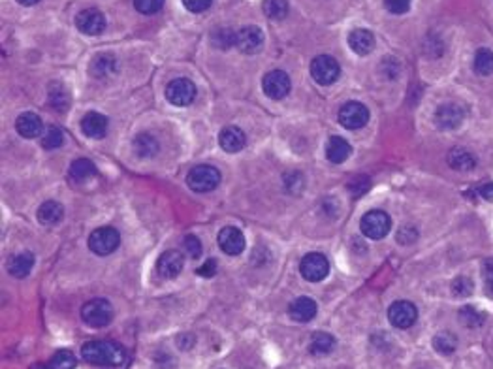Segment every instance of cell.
<instances>
[{
  "label": "cell",
  "mask_w": 493,
  "mask_h": 369,
  "mask_svg": "<svg viewBox=\"0 0 493 369\" xmlns=\"http://www.w3.org/2000/svg\"><path fill=\"white\" fill-rule=\"evenodd\" d=\"M218 245L224 253L230 256H237L245 251V236L239 228L235 226H226L218 232Z\"/></svg>",
  "instance_id": "15"
},
{
  "label": "cell",
  "mask_w": 493,
  "mask_h": 369,
  "mask_svg": "<svg viewBox=\"0 0 493 369\" xmlns=\"http://www.w3.org/2000/svg\"><path fill=\"white\" fill-rule=\"evenodd\" d=\"M386 10L390 13H407L408 8H411V0H385Z\"/></svg>",
  "instance_id": "42"
},
{
  "label": "cell",
  "mask_w": 493,
  "mask_h": 369,
  "mask_svg": "<svg viewBox=\"0 0 493 369\" xmlns=\"http://www.w3.org/2000/svg\"><path fill=\"white\" fill-rule=\"evenodd\" d=\"M418 318V309L414 304L407 300L394 301L388 309V320L392 323V326H396L399 330L411 328Z\"/></svg>",
  "instance_id": "11"
},
{
  "label": "cell",
  "mask_w": 493,
  "mask_h": 369,
  "mask_svg": "<svg viewBox=\"0 0 493 369\" xmlns=\"http://www.w3.org/2000/svg\"><path fill=\"white\" fill-rule=\"evenodd\" d=\"M482 277H484V289L489 298H493V258L484 260L482 264Z\"/></svg>",
  "instance_id": "40"
},
{
  "label": "cell",
  "mask_w": 493,
  "mask_h": 369,
  "mask_svg": "<svg viewBox=\"0 0 493 369\" xmlns=\"http://www.w3.org/2000/svg\"><path fill=\"white\" fill-rule=\"evenodd\" d=\"M416 237H418V234H416V228L405 226V228H401V230H399V234H397V242L401 243V245H411V243H413Z\"/></svg>",
  "instance_id": "44"
},
{
  "label": "cell",
  "mask_w": 493,
  "mask_h": 369,
  "mask_svg": "<svg viewBox=\"0 0 493 369\" xmlns=\"http://www.w3.org/2000/svg\"><path fill=\"white\" fill-rule=\"evenodd\" d=\"M64 217V208L55 200H49V202H44L38 209V220H40L44 226H55L58 225Z\"/></svg>",
  "instance_id": "26"
},
{
  "label": "cell",
  "mask_w": 493,
  "mask_h": 369,
  "mask_svg": "<svg viewBox=\"0 0 493 369\" xmlns=\"http://www.w3.org/2000/svg\"><path fill=\"white\" fill-rule=\"evenodd\" d=\"M218 183H220V172L209 164H200V166L192 168L187 175V184L194 192H209L217 189Z\"/></svg>",
  "instance_id": "4"
},
{
  "label": "cell",
  "mask_w": 493,
  "mask_h": 369,
  "mask_svg": "<svg viewBox=\"0 0 493 369\" xmlns=\"http://www.w3.org/2000/svg\"><path fill=\"white\" fill-rule=\"evenodd\" d=\"M290 75L282 70H271L264 75L262 81V89H264L266 96H270L271 100H282L290 92Z\"/></svg>",
  "instance_id": "8"
},
{
  "label": "cell",
  "mask_w": 493,
  "mask_h": 369,
  "mask_svg": "<svg viewBox=\"0 0 493 369\" xmlns=\"http://www.w3.org/2000/svg\"><path fill=\"white\" fill-rule=\"evenodd\" d=\"M433 346L439 354H452L458 349V337L450 332H441L433 337Z\"/></svg>",
  "instance_id": "31"
},
{
  "label": "cell",
  "mask_w": 493,
  "mask_h": 369,
  "mask_svg": "<svg viewBox=\"0 0 493 369\" xmlns=\"http://www.w3.org/2000/svg\"><path fill=\"white\" fill-rule=\"evenodd\" d=\"M81 358L91 365L120 368L127 362V351L115 341H89L81 346Z\"/></svg>",
  "instance_id": "1"
},
{
  "label": "cell",
  "mask_w": 493,
  "mask_h": 369,
  "mask_svg": "<svg viewBox=\"0 0 493 369\" xmlns=\"http://www.w3.org/2000/svg\"><path fill=\"white\" fill-rule=\"evenodd\" d=\"M19 4H23V6H35L36 2H40V0H18Z\"/></svg>",
  "instance_id": "47"
},
{
  "label": "cell",
  "mask_w": 493,
  "mask_h": 369,
  "mask_svg": "<svg viewBox=\"0 0 493 369\" xmlns=\"http://www.w3.org/2000/svg\"><path fill=\"white\" fill-rule=\"evenodd\" d=\"M452 290H454V296H458V298H467V296L473 294L475 283H473V279H469V277L459 275L458 279H454Z\"/></svg>",
  "instance_id": "38"
},
{
  "label": "cell",
  "mask_w": 493,
  "mask_h": 369,
  "mask_svg": "<svg viewBox=\"0 0 493 369\" xmlns=\"http://www.w3.org/2000/svg\"><path fill=\"white\" fill-rule=\"evenodd\" d=\"M316 311H318L316 301L313 298H307V296H301L298 300H294L288 307V315L296 323H309L316 317Z\"/></svg>",
  "instance_id": "18"
},
{
  "label": "cell",
  "mask_w": 493,
  "mask_h": 369,
  "mask_svg": "<svg viewBox=\"0 0 493 369\" xmlns=\"http://www.w3.org/2000/svg\"><path fill=\"white\" fill-rule=\"evenodd\" d=\"M49 104L57 111H66L70 104V96L63 85H58V83L51 85V89H49Z\"/></svg>",
  "instance_id": "36"
},
{
  "label": "cell",
  "mask_w": 493,
  "mask_h": 369,
  "mask_svg": "<svg viewBox=\"0 0 493 369\" xmlns=\"http://www.w3.org/2000/svg\"><path fill=\"white\" fill-rule=\"evenodd\" d=\"M166 99L170 104L179 108L190 106L196 99V85L187 77H177L166 87Z\"/></svg>",
  "instance_id": "7"
},
{
  "label": "cell",
  "mask_w": 493,
  "mask_h": 369,
  "mask_svg": "<svg viewBox=\"0 0 493 369\" xmlns=\"http://www.w3.org/2000/svg\"><path fill=\"white\" fill-rule=\"evenodd\" d=\"M120 236L119 232L111 228V226H104V228H98L89 236V249L92 253L98 254V256H106V254H111L115 249L119 247Z\"/></svg>",
  "instance_id": "6"
},
{
  "label": "cell",
  "mask_w": 493,
  "mask_h": 369,
  "mask_svg": "<svg viewBox=\"0 0 493 369\" xmlns=\"http://www.w3.org/2000/svg\"><path fill=\"white\" fill-rule=\"evenodd\" d=\"M299 271H301V275H304L307 281H311V283H318V281H322V279L327 275V271H330V262H327V258L324 256V254L309 253V254H305L304 260H301Z\"/></svg>",
  "instance_id": "10"
},
{
  "label": "cell",
  "mask_w": 493,
  "mask_h": 369,
  "mask_svg": "<svg viewBox=\"0 0 493 369\" xmlns=\"http://www.w3.org/2000/svg\"><path fill=\"white\" fill-rule=\"evenodd\" d=\"M162 6H164V0H134V8L144 15L161 12Z\"/></svg>",
  "instance_id": "39"
},
{
  "label": "cell",
  "mask_w": 493,
  "mask_h": 369,
  "mask_svg": "<svg viewBox=\"0 0 493 369\" xmlns=\"http://www.w3.org/2000/svg\"><path fill=\"white\" fill-rule=\"evenodd\" d=\"M235 46L241 53H246V55H256V53L262 51L264 47V32L254 27V25H249V27H243V29L237 32V38H235Z\"/></svg>",
  "instance_id": "12"
},
{
  "label": "cell",
  "mask_w": 493,
  "mask_h": 369,
  "mask_svg": "<svg viewBox=\"0 0 493 369\" xmlns=\"http://www.w3.org/2000/svg\"><path fill=\"white\" fill-rule=\"evenodd\" d=\"M64 144V132L58 127H47L42 134V147L44 149H58Z\"/></svg>",
  "instance_id": "35"
},
{
  "label": "cell",
  "mask_w": 493,
  "mask_h": 369,
  "mask_svg": "<svg viewBox=\"0 0 493 369\" xmlns=\"http://www.w3.org/2000/svg\"><path fill=\"white\" fill-rule=\"evenodd\" d=\"M185 8L192 13H201L206 12L207 8L211 6L213 0H183Z\"/></svg>",
  "instance_id": "43"
},
{
  "label": "cell",
  "mask_w": 493,
  "mask_h": 369,
  "mask_svg": "<svg viewBox=\"0 0 493 369\" xmlns=\"http://www.w3.org/2000/svg\"><path fill=\"white\" fill-rule=\"evenodd\" d=\"M183 245H185V253L189 254L190 258H200L201 254V242L198 239L196 236H187L183 239Z\"/></svg>",
  "instance_id": "41"
},
{
  "label": "cell",
  "mask_w": 493,
  "mask_h": 369,
  "mask_svg": "<svg viewBox=\"0 0 493 369\" xmlns=\"http://www.w3.org/2000/svg\"><path fill=\"white\" fill-rule=\"evenodd\" d=\"M465 119V110L456 102H448V104H442L435 113V123L437 127L442 128V130H454L458 128Z\"/></svg>",
  "instance_id": "14"
},
{
  "label": "cell",
  "mask_w": 493,
  "mask_h": 369,
  "mask_svg": "<svg viewBox=\"0 0 493 369\" xmlns=\"http://www.w3.org/2000/svg\"><path fill=\"white\" fill-rule=\"evenodd\" d=\"M15 128L18 132L27 139L38 138L42 132H44V123H42L40 115H36L32 111H25L21 115L18 117L15 121Z\"/></svg>",
  "instance_id": "19"
},
{
  "label": "cell",
  "mask_w": 493,
  "mask_h": 369,
  "mask_svg": "<svg viewBox=\"0 0 493 369\" xmlns=\"http://www.w3.org/2000/svg\"><path fill=\"white\" fill-rule=\"evenodd\" d=\"M81 318L91 328H104L113 320V307L104 298H94L81 307Z\"/></svg>",
  "instance_id": "2"
},
{
  "label": "cell",
  "mask_w": 493,
  "mask_h": 369,
  "mask_svg": "<svg viewBox=\"0 0 493 369\" xmlns=\"http://www.w3.org/2000/svg\"><path fill=\"white\" fill-rule=\"evenodd\" d=\"M35 268V256L30 253H19L13 254L10 262H8V273L15 279H23L32 271Z\"/></svg>",
  "instance_id": "24"
},
{
  "label": "cell",
  "mask_w": 493,
  "mask_h": 369,
  "mask_svg": "<svg viewBox=\"0 0 493 369\" xmlns=\"http://www.w3.org/2000/svg\"><path fill=\"white\" fill-rule=\"evenodd\" d=\"M458 317L467 328H478V326H482L484 320H486V315L482 311H478V309L473 306H465L463 309L459 311Z\"/></svg>",
  "instance_id": "33"
},
{
  "label": "cell",
  "mask_w": 493,
  "mask_h": 369,
  "mask_svg": "<svg viewBox=\"0 0 493 369\" xmlns=\"http://www.w3.org/2000/svg\"><path fill=\"white\" fill-rule=\"evenodd\" d=\"M77 360H75L72 351H57L47 363V369H74Z\"/></svg>",
  "instance_id": "34"
},
{
  "label": "cell",
  "mask_w": 493,
  "mask_h": 369,
  "mask_svg": "<svg viewBox=\"0 0 493 369\" xmlns=\"http://www.w3.org/2000/svg\"><path fill=\"white\" fill-rule=\"evenodd\" d=\"M266 18L271 21H281L288 15V0H264Z\"/></svg>",
  "instance_id": "30"
},
{
  "label": "cell",
  "mask_w": 493,
  "mask_h": 369,
  "mask_svg": "<svg viewBox=\"0 0 493 369\" xmlns=\"http://www.w3.org/2000/svg\"><path fill=\"white\" fill-rule=\"evenodd\" d=\"M349 46L356 55H369L375 47V36L366 29H356L349 35Z\"/></svg>",
  "instance_id": "21"
},
{
  "label": "cell",
  "mask_w": 493,
  "mask_h": 369,
  "mask_svg": "<svg viewBox=\"0 0 493 369\" xmlns=\"http://www.w3.org/2000/svg\"><path fill=\"white\" fill-rule=\"evenodd\" d=\"M369 121V110L361 102H347L339 110V123L349 130H358Z\"/></svg>",
  "instance_id": "9"
},
{
  "label": "cell",
  "mask_w": 493,
  "mask_h": 369,
  "mask_svg": "<svg viewBox=\"0 0 493 369\" xmlns=\"http://www.w3.org/2000/svg\"><path fill=\"white\" fill-rule=\"evenodd\" d=\"M81 130H83L87 138L102 139L108 134V119L102 113H98V111H89L81 119Z\"/></svg>",
  "instance_id": "17"
},
{
  "label": "cell",
  "mask_w": 493,
  "mask_h": 369,
  "mask_svg": "<svg viewBox=\"0 0 493 369\" xmlns=\"http://www.w3.org/2000/svg\"><path fill=\"white\" fill-rule=\"evenodd\" d=\"M185 265V256L179 251L172 249V251H166L158 256V262H156V271L158 275H162L164 279H175V277L183 271Z\"/></svg>",
  "instance_id": "16"
},
{
  "label": "cell",
  "mask_w": 493,
  "mask_h": 369,
  "mask_svg": "<svg viewBox=\"0 0 493 369\" xmlns=\"http://www.w3.org/2000/svg\"><path fill=\"white\" fill-rule=\"evenodd\" d=\"M361 234L369 239H382V237L388 236V232L392 228V219L390 215L386 211H380V209H373V211H367L360 220Z\"/></svg>",
  "instance_id": "3"
},
{
  "label": "cell",
  "mask_w": 493,
  "mask_h": 369,
  "mask_svg": "<svg viewBox=\"0 0 493 369\" xmlns=\"http://www.w3.org/2000/svg\"><path fill=\"white\" fill-rule=\"evenodd\" d=\"M115 70H117V58L113 55H109V53H100V55L92 58L89 72H91V75L98 77V80H104V77L113 74Z\"/></svg>",
  "instance_id": "25"
},
{
  "label": "cell",
  "mask_w": 493,
  "mask_h": 369,
  "mask_svg": "<svg viewBox=\"0 0 493 369\" xmlns=\"http://www.w3.org/2000/svg\"><path fill=\"white\" fill-rule=\"evenodd\" d=\"M335 346V337L326 332H318V334L313 335V339L309 343V351L315 354V356H324V354H330Z\"/></svg>",
  "instance_id": "29"
},
{
  "label": "cell",
  "mask_w": 493,
  "mask_h": 369,
  "mask_svg": "<svg viewBox=\"0 0 493 369\" xmlns=\"http://www.w3.org/2000/svg\"><path fill=\"white\" fill-rule=\"evenodd\" d=\"M350 153H352V147H350L349 142L344 138H341V136H333V138L327 139L326 156L327 161L333 162V164H343L350 156Z\"/></svg>",
  "instance_id": "23"
},
{
  "label": "cell",
  "mask_w": 493,
  "mask_h": 369,
  "mask_svg": "<svg viewBox=\"0 0 493 369\" xmlns=\"http://www.w3.org/2000/svg\"><path fill=\"white\" fill-rule=\"evenodd\" d=\"M448 164L454 170L458 172H470L475 170L476 166V156L475 153H470L469 149H463V147H454L448 153Z\"/></svg>",
  "instance_id": "22"
},
{
  "label": "cell",
  "mask_w": 493,
  "mask_h": 369,
  "mask_svg": "<svg viewBox=\"0 0 493 369\" xmlns=\"http://www.w3.org/2000/svg\"><path fill=\"white\" fill-rule=\"evenodd\" d=\"M134 151L136 155L142 156V158H149V156H155L158 153V139L149 132L138 134L134 138Z\"/></svg>",
  "instance_id": "27"
},
{
  "label": "cell",
  "mask_w": 493,
  "mask_h": 369,
  "mask_svg": "<svg viewBox=\"0 0 493 369\" xmlns=\"http://www.w3.org/2000/svg\"><path fill=\"white\" fill-rule=\"evenodd\" d=\"M75 25H77V29H80V32H83V35L98 36L106 29V18H104V13L100 12V10H96V8H87V10L77 13Z\"/></svg>",
  "instance_id": "13"
},
{
  "label": "cell",
  "mask_w": 493,
  "mask_h": 369,
  "mask_svg": "<svg viewBox=\"0 0 493 369\" xmlns=\"http://www.w3.org/2000/svg\"><path fill=\"white\" fill-rule=\"evenodd\" d=\"M218 144L226 153H239L246 144L245 132L237 127H226L218 134Z\"/></svg>",
  "instance_id": "20"
},
{
  "label": "cell",
  "mask_w": 493,
  "mask_h": 369,
  "mask_svg": "<svg viewBox=\"0 0 493 369\" xmlns=\"http://www.w3.org/2000/svg\"><path fill=\"white\" fill-rule=\"evenodd\" d=\"M235 38H237V32H234L232 29H218L213 32L211 42L218 49H228V47L235 46Z\"/></svg>",
  "instance_id": "37"
},
{
  "label": "cell",
  "mask_w": 493,
  "mask_h": 369,
  "mask_svg": "<svg viewBox=\"0 0 493 369\" xmlns=\"http://www.w3.org/2000/svg\"><path fill=\"white\" fill-rule=\"evenodd\" d=\"M475 70L480 75L493 74V51L487 47H480L475 55Z\"/></svg>",
  "instance_id": "32"
},
{
  "label": "cell",
  "mask_w": 493,
  "mask_h": 369,
  "mask_svg": "<svg viewBox=\"0 0 493 369\" xmlns=\"http://www.w3.org/2000/svg\"><path fill=\"white\" fill-rule=\"evenodd\" d=\"M339 74H341V66L330 55H318L311 63V75L320 85H332V83H335L339 80Z\"/></svg>",
  "instance_id": "5"
},
{
  "label": "cell",
  "mask_w": 493,
  "mask_h": 369,
  "mask_svg": "<svg viewBox=\"0 0 493 369\" xmlns=\"http://www.w3.org/2000/svg\"><path fill=\"white\" fill-rule=\"evenodd\" d=\"M196 273H198L200 277H213L215 273H217V260L215 258L206 260V262L196 270Z\"/></svg>",
  "instance_id": "45"
},
{
  "label": "cell",
  "mask_w": 493,
  "mask_h": 369,
  "mask_svg": "<svg viewBox=\"0 0 493 369\" xmlns=\"http://www.w3.org/2000/svg\"><path fill=\"white\" fill-rule=\"evenodd\" d=\"M94 175H96V166L89 158H77L70 166V177L77 181V183L94 177Z\"/></svg>",
  "instance_id": "28"
},
{
  "label": "cell",
  "mask_w": 493,
  "mask_h": 369,
  "mask_svg": "<svg viewBox=\"0 0 493 369\" xmlns=\"http://www.w3.org/2000/svg\"><path fill=\"white\" fill-rule=\"evenodd\" d=\"M480 194L486 200H493V183H486V184H482V189H480Z\"/></svg>",
  "instance_id": "46"
}]
</instances>
